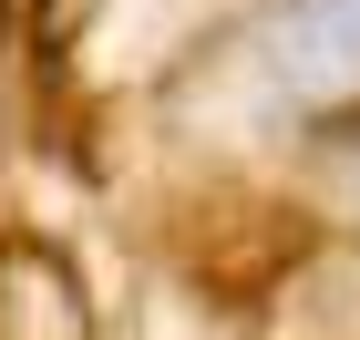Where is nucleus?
<instances>
[{
	"mask_svg": "<svg viewBox=\"0 0 360 340\" xmlns=\"http://www.w3.org/2000/svg\"><path fill=\"white\" fill-rule=\"evenodd\" d=\"M268 62L288 93H360V0H288Z\"/></svg>",
	"mask_w": 360,
	"mask_h": 340,
	"instance_id": "nucleus-1",
	"label": "nucleus"
}]
</instances>
